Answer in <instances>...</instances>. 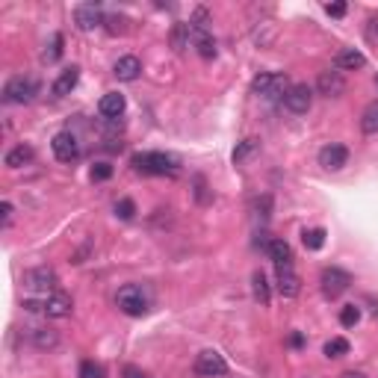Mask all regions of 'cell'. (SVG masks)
Instances as JSON below:
<instances>
[{
  "label": "cell",
  "instance_id": "1",
  "mask_svg": "<svg viewBox=\"0 0 378 378\" xmlns=\"http://www.w3.org/2000/svg\"><path fill=\"white\" fill-rule=\"evenodd\" d=\"M133 169L139 174H178V160L162 151H145V154H133Z\"/></svg>",
  "mask_w": 378,
  "mask_h": 378
},
{
  "label": "cell",
  "instance_id": "2",
  "mask_svg": "<svg viewBox=\"0 0 378 378\" xmlns=\"http://www.w3.org/2000/svg\"><path fill=\"white\" fill-rule=\"evenodd\" d=\"M116 305L121 308V313H128V317H145L151 308V296L142 284H124L116 296Z\"/></svg>",
  "mask_w": 378,
  "mask_h": 378
},
{
  "label": "cell",
  "instance_id": "3",
  "mask_svg": "<svg viewBox=\"0 0 378 378\" xmlns=\"http://www.w3.org/2000/svg\"><path fill=\"white\" fill-rule=\"evenodd\" d=\"M289 83L287 80V74H272V71H266V74H257L255 80H251V92H255L257 98H266V100H284V95H287V89H289Z\"/></svg>",
  "mask_w": 378,
  "mask_h": 378
},
{
  "label": "cell",
  "instance_id": "4",
  "mask_svg": "<svg viewBox=\"0 0 378 378\" xmlns=\"http://www.w3.org/2000/svg\"><path fill=\"white\" fill-rule=\"evenodd\" d=\"M56 272L50 269V266H36V269H27L24 272V287L33 289V293H56Z\"/></svg>",
  "mask_w": 378,
  "mask_h": 378
},
{
  "label": "cell",
  "instance_id": "5",
  "mask_svg": "<svg viewBox=\"0 0 378 378\" xmlns=\"http://www.w3.org/2000/svg\"><path fill=\"white\" fill-rule=\"evenodd\" d=\"M319 284H322V293L328 298H340L351 287V275L340 266H328V269H322Z\"/></svg>",
  "mask_w": 378,
  "mask_h": 378
},
{
  "label": "cell",
  "instance_id": "6",
  "mask_svg": "<svg viewBox=\"0 0 378 378\" xmlns=\"http://www.w3.org/2000/svg\"><path fill=\"white\" fill-rule=\"evenodd\" d=\"M36 95H39V83L33 77H12L3 89V98L9 104H30Z\"/></svg>",
  "mask_w": 378,
  "mask_h": 378
},
{
  "label": "cell",
  "instance_id": "7",
  "mask_svg": "<svg viewBox=\"0 0 378 378\" xmlns=\"http://www.w3.org/2000/svg\"><path fill=\"white\" fill-rule=\"evenodd\" d=\"M192 370H195L198 378H219V375L228 372V363H225V358L219 355V351L207 349V351H201V355L195 358V367Z\"/></svg>",
  "mask_w": 378,
  "mask_h": 378
},
{
  "label": "cell",
  "instance_id": "8",
  "mask_svg": "<svg viewBox=\"0 0 378 378\" xmlns=\"http://www.w3.org/2000/svg\"><path fill=\"white\" fill-rule=\"evenodd\" d=\"M310 104H313V92H310L308 83H293L284 95V107L289 112H296V116H305V112L310 109Z\"/></svg>",
  "mask_w": 378,
  "mask_h": 378
},
{
  "label": "cell",
  "instance_id": "9",
  "mask_svg": "<svg viewBox=\"0 0 378 378\" xmlns=\"http://www.w3.org/2000/svg\"><path fill=\"white\" fill-rule=\"evenodd\" d=\"M50 148H54V157L59 162H74L80 157V142H77V136L68 133V130H62L54 136V142H50Z\"/></svg>",
  "mask_w": 378,
  "mask_h": 378
},
{
  "label": "cell",
  "instance_id": "10",
  "mask_svg": "<svg viewBox=\"0 0 378 378\" xmlns=\"http://www.w3.org/2000/svg\"><path fill=\"white\" fill-rule=\"evenodd\" d=\"M317 92L325 95V98H340V95L346 92V77H343V71H337V68L319 71V77H317Z\"/></svg>",
  "mask_w": 378,
  "mask_h": 378
},
{
  "label": "cell",
  "instance_id": "11",
  "mask_svg": "<svg viewBox=\"0 0 378 378\" xmlns=\"http://www.w3.org/2000/svg\"><path fill=\"white\" fill-rule=\"evenodd\" d=\"M71 310H74V301L66 293H50L42 298V313L50 319H66V317H71Z\"/></svg>",
  "mask_w": 378,
  "mask_h": 378
},
{
  "label": "cell",
  "instance_id": "12",
  "mask_svg": "<svg viewBox=\"0 0 378 378\" xmlns=\"http://www.w3.org/2000/svg\"><path fill=\"white\" fill-rule=\"evenodd\" d=\"M349 162V148L346 145H337V142H331V145H325L322 151H319V166L322 169H328V172H340Z\"/></svg>",
  "mask_w": 378,
  "mask_h": 378
},
{
  "label": "cell",
  "instance_id": "13",
  "mask_svg": "<svg viewBox=\"0 0 378 378\" xmlns=\"http://www.w3.org/2000/svg\"><path fill=\"white\" fill-rule=\"evenodd\" d=\"M74 21H77V27H80V30H95V27H100V24L107 21V15L100 12V6H95V3H83V6L74 9Z\"/></svg>",
  "mask_w": 378,
  "mask_h": 378
},
{
  "label": "cell",
  "instance_id": "14",
  "mask_svg": "<svg viewBox=\"0 0 378 378\" xmlns=\"http://www.w3.org/2000/svg\"><path fill=\"white\" fill-rule=\"evenodd\" d=\"M298 289H301V281H298V275H296V269H293V263H287V266H278V293H281L284 298H296Z\"/></svg>",
  "mask_w": 378,
  "mask_h": 378
},
{
  "label": "cell",
  "instance_id": "15",
  "mask_svg": "<svg viewBox=\"0 0 378 378\" xmlns=\"http://www.w3.org/2000/svg\"><path fill=\"white\" fill-rule=\"evenodd\" d=\"M363 66H367V56H363L361 50H355V47H343L334 56V68L337 71H355V68H363Z\"/></svg>",
  "mask_w": 378,
  "mask_h": 378
},
{
  "label": "cell",
  "instance_id": "16",
  "mask_svg": "<svg viewBox=\"0 0 378 378\" xmlns=\"http://www.w3.org/2000/svg\"><path fill=\"white\" fill-rule=\"evenodd\" d=\"M112 74L124 83H133V80H139V74H142V62L136 56H121L116 66H112Z\"/></svg>",
  "mask_w": 378,
  "mask_h": 378
},
{
  "label": "cell",
  "instance_id": "17",
  "mask_svg": "<svg viewBox=\"0 0 378 378\" xmlns=\"http://www.w3.org/2000/svg\"><path fill=\"white\" fill-rule=\"evenodd\" d=\"M124 107H128V100H124V95H119V92H109V95H104L100 98V104H98V109H100V116L104 119H121L124 116Z\"/></svg>",
  "mask_w": 378,
  "mask_h": 378
},
{
  "label": "cell",
  "instance_id": "18",
  "mask_svg": "<svg viewBox=\"0 0 378 378\" xmlns=\"http://www.w3.org/2000/svg\"><path fill=\"white\" fill-rule=\"evenodd\" d=\"M77 80H80V68L77 66H71V68H66L59 74V77L54 80V86H50V89H54V95L56 98H66V95H71L74 92V86H77Z\"/></svg>",
  "mask_w": 378,
  "mask_h": 378
},
{
  "label": "cell",
  "instance_id": "19",
  "mask_svg": "<svg viewBox=\"0 0 378 378\" xmlns=\"http://www.w3.org/2000/svg\"><path fill=\"white\" fill-rule=\"evenodd\" d=\"M266 255H269V260L275 263V266H287V263H293V251H289V243H287V239H278V236L269 239Z\"/></svg>",
  "mask_w": 378,
  "mask_h": 378
},
{
  "label": "cell",
  "instance_id": "20",
  "mask_svg": "<svg viewBox=\"0 0 378 378\" xmlns=\"http://www.w3.org/2000/svg\"><path fill=\"white\" fill-rule=\"evenodd\" d=\"M30 340H33L36 349L47 351V349H56V346H59V331H54V328H33V331H30Z\"/></svg>",
  "mask_w": 378,
  "mask_h": 378
},
{
  "label": "cell",
  "instance_id": "21",
  "mask_svg": "<svg viewBox=\"0 0 378 378\" xmlns=\"http://www.w3.org/2000/svg\"><path fill=\"white\" fill-rule=\"evenodd\" d=\"M33 157H36V151L30 145H18V148H12L6 154V166L9 169H21V166H27V162H33Z\"/></svg>",
  "mask_w": 378,
  "mask_h": 378
},
{
  "label": "cell",
  "instance_id": "22",
  "mask_svg": "<svg viewBox=\"0 0 378 378\" xmlns=\"http://www.w3.org/2000/svg\"><path fill=\"white\" fill-rule=\"evenodd\" d=\"M251 289H255V298L260 301V305H269L272 301V293H269V281H266V275H263L260 269L251 275Z\"/></svg>",
  "mask_w": 378,
  "mask_h": 378
},
{
  "label": "cell",
  "instance_id": "23",
  "mask_svg": "<svg viewBox=\"0 0 378 378\" xmlns=\"http://www.w3.org/2000/svg\"><path fill=\"white\" fill-rule=\"evenodd\" d=\"M189 42H192V27L189 24H174V30H172V45H174V50H183L189 47Z\"/></svg>",
  "mask_w": 378,
  "mask_h": 378
},
{
  "label": "cell",
  "instance_id": "24",
  "mask_svg": "<svg viewBox=\"0 0 378 378\" xmlns=\"http://www.w3.org/2000/svg\"><path fill=\"white\" fill-rule=\"evenodd\" d=\"M361 130H363V133H370V136L378 133V100L363 109V116H361Z\"/></svg>",
  "mask_w": 378,
  "mask_h": 378
},
{
  "label": "cell",
  "instance_id": "25",
  "mask_svg": "<svg viewBox=\"0 0 378 378\" xmlns=\"http://www.w3.org/2000/svg\"><path fill=\"white\" fill-rule=\"evenodd\" d=\"M343 355H349V340L331 337L328 343H325V358H343Z\"/></svg>",
  "mask_w": 378,
  "mask_h": 378
},
{
  "label": "cell",
  "instance_id": "26",
  "mask_svg": "<svg viewBox=\"0 0 378 378\" xmlns=\"http://www.w3.org/2000/svg\"><path fill=\"white\" fill-rule=\"evenodd\" d=\"M301 243H305V248H310V251H319L325 245V231L322 228H310V231L301 234Z\"/></svg>",
  "mask_w": 378,
  "mask_h": 378
},
{
  "label": "cell",
  "instance_id": "27",
  "mask_svg": "<svg viewBox=\"0 0 378 378\" xmlns=\"http://www.w3.org/2000/svg\"><path fill=\"white\" fill-rule=\"evenodd\" d=\"M257 148H260V142L257 139H245V142H239L236 145V151H234V162L239 166V162H245L251 154H257Z\"/></svg>",
  "mask_w": 378,
  "mask_h": 378
},
{
  "label": "cell",
  "instance_id": "28",
  "mask_svg": "<svg viewBox=\"0 0 378 378\" xmlns=\"http://www.w3.org/2000/svg\"><path fill=\"white\" fill-rule=\"evenodd\" d=\"M80 378H107V370L95 361H83L80 363Z\"/></svg>",
  "mask_w": 378,
  "mask_h": 378
},
{
  "label": "cell",
  "instance_id": "29",
  "mask_svg": "<svg viewBox=\"0 0 378 378\" xmlns=\"http://www.w3.org/2000/svg\"><path fill=\"white\" fill-rule=\"evenodd\" d=\"M361 322V310L355 305H346L343 310H340V325H346V328H351V325Z\"/></svg>",
  "mask_w": 378,
  "mask_h": 378
},
{
  "label": "cell",
  "instance_id": "30",
  "mask_svg": "<svg viewBox=\"0 0 378 378\" xmlns=\"http://www.w3.org/2000/svg\"><path fill=\"white\" fill-rule=\"evenodd\" d=\"M116 216H119V219H124V222L133 219V216H136V204H133L130 198H121L119 204H116Z\"/></svg>",
  "mask_w": 378,
  "mask_h": 378
},
{
  "label": "cell",
  "instance_id": "31",
  "mask_svg": "<svg viewBox=\"0 0 378 378\" xmlns=\"http://www.w3.org/2000/svg\"><path fill=\"white\" fill-rule=\"evenodd\" d=\"M62 56V36L56 33L54 39H50V47L45 50V62H56Z\"/></svg>",
  "mask_w": 378,
  "mask_h": 378
},
{
  "label": "cell",
  "instance_id": "32",
  "mask_svg": "<svg viewBox=\"0 0 378 378\" xmlns=\"http://www.w3.org/2000/svg\"><path fill=\"white\" fill-rule=\"evenodd\" d=\"M104 24H107V33H112V36H121V33H128V27H124V24H128V21H124V18H119V15H109Z\"/></svg>",
  "mask_w": 378,
  "mask_h": 378
},
{
  "label": "cell",
  "instance_id": "33",
  "mask_svg": "<svg viewBox=\"0 0 378 378\" xmlns=\"http://www.w3.org/2000/svg\"><path fill=\"white\" fill-rule=\"evenodd\" d=\"M109 178H112L109 162H95V166H92V181H109Z\"/></svg>",
  "mask_w": 378,
  "mask_h": 378
},
{
  "label": "cell",
  "instance_id": "34",
  "mask_svg": "<svg viewBox=\"0 0 378 378\" xmlns=\"http://www.w3.org/2000/svg\"><path fill=\"white\" fill-rule=\"evenodd\" d=\"M269 210H272V198L269 195H263V198L255 201V213L260 219H269Z\"/></svg>",
  "mask_w": 378,
  "mask_h": 378
},
{
  "label": "cell",
  "instance_id": "35",
  "mask_svg": "<svg viewBox=\"0 0 378 378\" xmlns=\"http://www.w3.org/2000/svg\"><path fill=\"white\" fill-rule=\"evenodd\" d=\"M325 12H328L331 18H343L346 15V3H328V6H325Z\"/></svg>",
  "mask_w": 378,
  "mask_h": 378
},
{
  "label": "cell",
  "instance_id": "36",
  "mask_svg": "<svg viewBox=\"0 0 378 378\" xmlns=\"http://www.w3.org/2000/svg\"><path fill=\"white\" fill-rule=\"evenodd\" d=\"M367 39H370L372 45H378V18H370V24H367Z\"/></svg>",
  "mask_w": 378,
  "mask_h": 378
},
{
  "label": "cell",
  "instance_id": "37",
  "mask_svg": "<svg viewBox=\"0 0 378 378\" xmlns=\"http://www.w3.org/2000/svg\"><path fill=\"white\" fill-rule=\"evenodd\" d=\"M0 210H3V228H9V222H12V213H15V210H12V204H9V201H3V204H0Z\"/></svg>",
  "mask_w": 378,
  "mask_h": 378
},
{
  "label": "cell",
  "instance_id": "38",
  "mask_svg": "<svg viewBox=\"0 0 378 378\" xmlns=\"http://www.w3.org/2000/svg\"><path fill=\"white\" fill-rule=\"evenodd\" d=\"M124 378H148V375H142L139 370H133V367H128V370H124Z\"/></svg>",
  "mask_w": 378,
  "mask_h": 378
},
{
  "label": "cell",
  "instance_id": "39",
  "mask_svg": "<svg viewBox=\"0 0 378 378\" xmlns=\"http://www.w3.org/2000/svg\"><path fill=\"white\" fill-rule=\"evenodd\" d=\"M301 343H305V337H301V334H293V337H289V346H301Z\"/></svg>",
  "mask_w": 378,
  "mask_h": 378
},
{
  "label": "cell",
  "instance_id": "40",
  "mask_svg": "<svg viewBox=\"0 0 378 378\" xmlns=\"http://www.w3.org/2000/svg\"><path fill=\"white\" fill-rule=\"evenodd\" d=\"M340 378H367V375H363V372H355V370H349V372H343Z\"/></svg>",
  "mask_w": 378,
  "mask_h": 378
}]
</instances>
